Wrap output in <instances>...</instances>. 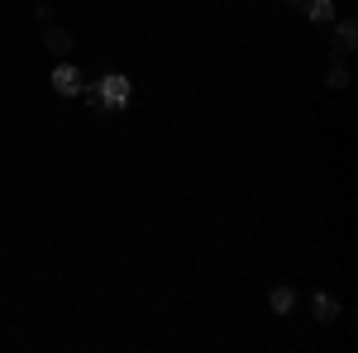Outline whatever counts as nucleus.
I'll list each match as a JSON object with an SVG mask.
<instances>
[{
	"label": "nucleus",
	"mask_w": 358,
	"mask_h": 353,
	"mask_svg": "<svg viewBox=\"0 0 358 353\" xmlns=\"http://www.w3.org/2000/svg\"><path fill=\"white\" fill-rule=\"evenodd\" d=\"M268 305H273V315H292V305H296V291H292V287H273Z\"/></svg>",
	"instance_id": "39448f33"
},
{
	"label": "nucleus",
	"mask_w": 358,
	"mask_h": 353,
	"mask_svg": "<svg viewBox=\"0 0 358 353\" xmlns=\"http://www.w3.org/2000/svg\"><path fill=\"white\" fill-rule=\"evenodd\" d=\"M354 48H358V24L354 20H339V24H334V53L349 57Z\"/></svg>",
	"instance_id": "7ed1b4c3"
},
{
	"label": "nucleus",
	"mask_w": 358,
	"mask_h": 353,
	"mask_svg": "<svg viewBox=\"0 0 358 353\" xmlns=\"http://www.w3.org/2000/svg\"><path fill=\"white\" fill-rule=\"evenodd\" d=\"M306 20H310V24H330L334 20V0H306Z\"/></svg>",
	"instance_id": "20e7f679"
},
{
	"label": "nucleus",
	"mask_w": 358,
	"mask_h": 353,
	"mask_svg": "<svg viewBox=\"0 0 358 353\" xmlns=\"http://www.w3.org/2000/svg\"><path fill=\"white\" fill-rule=\"evenodd\" d=\"M287 5H306V0H287Z\"/></svg>",
	"instance_id": "1a4fd4ad"
},
{
	"label": "nucleus",
	"mask_w": 358,
	"mask_h": 353,
	"mask_svg": "<svg viewBox=\"0 0 358 353\" xmlns=\"http://www.w3.org/2000/svg\"><path fill=\"white\" fill-rule=\"evenodd\" d=\"M129 91H134V86H129V77H124V72H110V77H101V82H96L101 110H110V115H120V110L129 106Z\"/></svg>",
	"instance_id": "f257e3e1"
},
{
	"label": "nucleus",
	"mask_w": 358,
	"mask_h": 353,
	"mask_svg": "<svg viewBox=\"0 0 358 353\" xmlns=\"http://www.w3.org/2000/svg\"><path fill=\"white\" fill-rule=\"evenodd\" d=\"M48 82H53V91H57V96H82V86H86V82H82V72H77L72 62H57Z\"/></svg>",
	"instance_id": "f03ea898"
},
{
	"label": "nucleus",
	"mask_w": 358,
	"mask_h": 353,
	"mask_svg": "<svg viewBox=\"0 0 358 353\" xmlns=\"http://www.w3.org/2000/svg\"><path fill=\"white\" fill-rule=\"evenodd\" d=\"M43 43H48L53 53H72V34H67V29H48V34H43Z\"/></svg>",
	"instance_id": "0eeeda50"
},
{
	"label": "nucleus",
	"mask_w": 358,
	"mask_h": 353,
	"mask_svg": "<svg viewBox=\"0 0 358 353\" xmlns=\"http://www.w3.org/2000/svg\"><path fill=\"white\" fill-rule=\"evenodd\" d=\"M325 86H330V91H344V86H349V67H344V62L325 67Z\"/></svg>",
	"instance_id": "6e6552de"
},
{
	"label": "nucleus",
	"mask_w": 358,
	"mask_h": 353,
	"mask_svg": "<svg viewBox=\"0 0 358 353\" xmlns=\"http://www.w3.org/2000/svg\"><path fill=\"white\" fill-rule=\"evenodd\" d=\"M310 305H315V320H320V325H330L334 315H339V305H334L325 291H315V301H310Z\"/></svg>",
	"instance_id": "423d86ee"
}]
</instances>
